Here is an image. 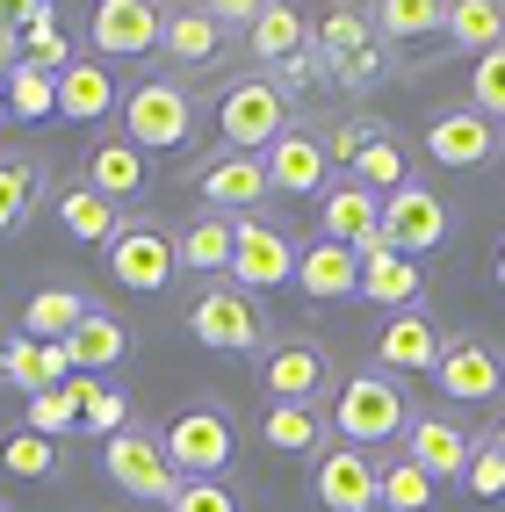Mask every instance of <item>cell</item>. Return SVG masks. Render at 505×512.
Returning a JSON list of instances; mask_svg holds the SVG:
<instances>
[{"mask_svg":"<svg viewBox=\"0 0 505 512\" xmlns=\"http://www.w3.org/2000/svg\"><path fill=\"white\" fill-rule=\"evenodd\" d=\"M325 426H332V440H347V448H383V440H404V426H412V397H404L397 375L354 368V375L332 383Z\"/></svg>","mask_w":505,"mask_h":512,"instance_id":"6da1fadb","label":"cell"},{"mask_svg":"<svg viewBox=\"0 0 505 512\" xmlns=\"http://www.w3.org/2000/svg\"><path fill=\"white\" fill-rule=\"evenodd\" d=\"M123 138L138 145L145 159L152 152H181L195 138V94L181 80H138V87H123Z\"/></svg>","mask_w":505,"mask_h":512,"instance_id":"7a4b0ae2","label":"cell"},{"mask_svg":"<svg viewBox=\"0 0 505 512\" xmlns=\"http://www.w3.org/2000/svg\"><path fill=\"white\" fill-rule=\"evenodd\" d=\"M188 332H195V347H210V354H260L267 347L260 296H246L239 282H202V296L188 303Z\"/></svg>","mask_w":505,"mask_h":512,"instance_id":"3957f363","label":"cell"},{"mask_svg":"<svg viewBox=\"0 0 505 512\" xmlns=\"http://www.w3.org/2000/svg\"><path fill=\"white\" fill-rule=\"evenodd\" d=\"M217 130H224V152H267L289 130V94L267 80V73H253V80H231L224 94H217Z\"/></svg>","mask_w":505,"mask_h":512,"instance_id":"277c9868","label":"cell"},{"mask_svg":"<svg viewBox=\"0 0 505 512\" xmlns=\"http://www.w3.org/2000/svg\"><path fill=\"white\" fill-rule=\"evenodd\" d=\"M166 462H174V476H224L231 455H239V426H231L224 404H188V412L166 419Z\"/></svg>","mask_w":505,"mask_h":512,"instance_id":"5b68a950","label":"cell"},{"mask_svg":"<svg viewBox=\"0 0 505 512\" xmlns=\"http://www.w3.org/2000/svg\"><path fill=\"white\" fill-rule=\"evenodd\" d=\"M101 260H109L116 289H130V296H159L166 282L181 275L174 231H159L152 217H123V224H116V238L101 246Z\"/></svg>","mask_w":505,"mask_h":512,"instance_id":"8992f818","label":"cell"},{"mask_svg":"<svg viewBox=\"0 0 505 512\" xmlns=\"http://www.w3.org/2000/svg\"><path fill=\"white\" fill-rule=\"evenodd\" d=\"M101 469L116 476V491L145 498V505H174V491H181L174 462H166V440L152 426H123L116 440H101Z\"/></svg>","mask_w":505,"mask_h":512,"instance_id":"52a82bcc","label":"cell"},{"mask_svg":"<svg viewBox=\"0 0 505 512\" xmlns=\"http://www.w3.org/2000/svg\"><path fill=\"white\" fill-rule=\"evenodd\" d=\"M448 231H455V210L433 188H397L383 195V246L404 253V260H426V253H441L448 246Z\"/></svg>","mask_w":505,"mask_h":512,"instance_id":"ba28073f","label":"cell"},{"mask_svg":"<svg viewBox=\"0 0 505 512\" xmlns=\"http://www.w3.org/2000/svg\"><path fill=\"white\" fill-rule=\"evenodd\" d=\"M433 383H441L448 404H498L505 397V354L491 347L484 332H448Z\"/></svg>","mask_w":505,"mask_h":512,"instance_id":"9c48e42d","label":"cell"},{"mask_svg":"<svg viewBox=\"0 0 505 512\" xmlns=\"http://www.w3.org/2000/svg\"><path fill=\"white\" fill-rule=\"evenodd\" d=\"M311 491L325 512H376L383 505V462L368 448H347V440H332V448L311 462Z\"/></svg>","mask_w":505,"mask_h":512,"instance_id":"30bf717a","label":"cell"},{"mask_svg":"<svg viewBox=\"0 0 505 512\" xmlns=\"http://www.w3.org/2000/svg\"><path fill=\"white\" fill-rule=\"evenodd\" d=\"M296 238L282 224H267V217H239V246H231V282H239L246 296H267V289H282L296 282Z\"/></svg>","mask_w":505,"mask_h":512,"instance_id":"8fae6325","label":"cell"},{"mask_svg":"<svg viewBox=\"0 0 505 512\" xmlns=\"http://www.w3.org/2000/svg\"><path fill=\"white\" fill-rule=\"evenodd\" d=\"M159 37H166V8H152V0H101L87 15V44H94L101 65L145 58V51H159Z\"/></svg>","mask_w":505,"mask_h":512,"instance_id":"7c38bea8","label":"cell"},{"mask_svg":"<svg viewBox=\"0 0 505 512\" xmlns=\"http://www.w3.org/2000/svg\"><path fill=\"white\" fill-rule=\"evenodd\" d=\"M260 390H267V404H318L332 390L325 347L318 339H275L267 361H260Z\"/></svg>","mask_w":505,"mask_h":512,"instance_id":"4fadbf2b","label":"cell"},{"mask_svg":"<svg viewBox=\"0 0 505 512\" xmlns=\"http://www.w3.org/2000/svg\"><path fill=\"white\" fill-rule=\"evenodd\" d=\"M318 238H332V246H347V253H376L383 246V195H368L354 174L332 181L318 195Z\"/></svg>","mask_w":505,"mask_h":512,"instance_id":"5bb4252c","label":"cell"},{"mask_svg":"<svg viewBox=\"0 0 505 512\" xmlns=\"http://www.w3.org/2000/svg\"><path fill=\"white\" fill-rule=\"evenodd\" d=\"M505 152V130L477 109H441L426 123V159L433 166H455V174H469V166H491Z\"/></svg>","mask_w":505,"mask_h":512,"instance_id":"9a60e30c","label":"cell"},{"mask_svg":"<svg viewBox=\"0 0 505 512\" xmlns=\"http://www.w3.org/2000/svg\"><path fill=\"white\" fill-rule=\"evenodd\" d=\"M195 195H202V210H217V217H260V202L275 188H267V166L253 152H217L195 174Z\"/></svg>","mask_w":505,"mask_h":512,"instance_id":"2e32d148","label":"cell"},{"mask_svg":"<svg viewBox=\"0 0 505 512\" xmlns=\"http://www.w3.org/2000/svg\"><path fill=\"white\" fill-rule=\"evenodd\" d=\"M260 166H267V188H275V195H325L332 188L325 138H318V130H303V123H289L282 138L260 152Z\"/></svg>","mask_w":505,"mask_h":512,"instance_id":"e0dca14e","label":"cell"},{"mask_svg":"<svg viewBox=\"0 0 505 512\" xmlns=\"http://www.w3.org/2000/svg\"><path fill=\"white\" fill-rule=\"evenodd\" d=\"M441 347H448V332L433 325L426 311H397L376 332V368L383 375H433V368H441Z\"/></svg>","mask_w":505,"mask_h":512,"instance_id":"ac0fdd59","label":"cell"},{"mask_svg":"<svg viewBox=\"0 0 505 512\" xmlns=\"http://www.w3.org/2000/svg\"><path fill=\"white\" fill-rule=\"evenodd\" d=\"M469 448H477V440H469L462 419H448V412H412V426H404V462H419L433 484H441V476H455V484H462Z\"/></svg>","mask_w":505,"mask_h":512,"instance_id":"d6986e66","label":"cell"},{"mask_svg":"<svg viewBox=\"0 0 505 512\" xmlns=\"http://www.w3.org/2000/svg\"><path fill=\"white\" fill-rule=\"evenodd\" d=\"M65 375H73V354H65V347H37L29 332L0 339V383H8V390L44 397V390H65Z\"/></svg>","mask_w":505,"mask_h":512,"instance_id":"ffe728a7","label":"cell"},{"mask_svg":"<svg viewBox=\"0 0 505 512\" xmlns=\"http://www.w3.org/2000/svg\"><path fill=\"white\" fill-rule=\"evenodd\" d=\"M116 101H123L116 65L73 58V65L58 73V116H65V123H101V116H116Z\"/></svg>","mask_w":505,"mask_h":512,"instance_id":"44dd1931","label":"cell"},{"mask_svg":"<svg viewBox=\"0 0 505 512\" xmlns=\"http://www.w3.org/2000/svg\"><path fill=\"white\" fill-rule=\"evenodd\" d=\"M296 289L311 303H347L361 296V253L332 246V238H311V246L296 253Z\"/></svg>","mask_w":505,"mask_h":512,"instance_id":"7402d4cb","label":"cell"},{"mask_svg":"<svg viewBox=\"0 0 505 512\" xmlns=\"http://www.w3.org/2000/svg\"><path fill=\"white\" fill-rule=\"evenodd\" d=\"M231 246H239V217H217V210H202L174 231V253L188 275H210V282H231Z\"/></svg>","mask_w":505,"mask_h":512,"instance_id":"603a6c76","label":"cell"},{"mask_svg":"<svg viewBox=\"0 0 505 512\" xmlns=\"http://www.w3.org/2000/svg\"><path fill=\"white\" fill-rule=\"evenodd\" d=\"M145 174H152V159L138 152L116 130V138H101L94 152H87V166H80V181L94 188V195H109V202H130V195H145Z\"/></svg>","mask_w":505,"mask_h":512,"instance_id":"cb8c5ba5","label":"cell"},{"mask_svg":"<svg viewBox=\"0 0 505 512\" xmlns=\"http://www.w3.org/2000/svg\"><path fill=\"white\" fill-rule=\"evenodd\" d=\"M361 296H368V303H390V318H397V311H419L426 267L404 260V253H390V246H376V253H361Z\"/></svg>","mask_w":505,"mask_h":512,"instance_id":"d4e9b609","label":"cell"},{"mask_svg":"<svg viewBox=\"0 0 505 512\" xmlns=\"http://www.w3.org/2000/svg\"><path fill=\"white\" fill-rule=\"evenodd\" d=\"M65 354H73V375H101V383H109V368L130 354V325L94 303V311L80 318V332L65 339Z\"/></svg>","mask_w":505,"mask_h":512,"instance_id":"484cf974","label":"cell"},{"mask_svg":"<svg viewBox=\"0 0 505 512\" xmlns=\"http://www.w3.org/2000/svg\"><path fill=\"white\" fill-rule=\"evenodd\" d=\"M224 37H231V29H224L210 8H166V37H159V51L174 58V65H217Z\"/></svg>","mask_w":505,"mask_h":512,"instance_id":"4316f807","label":"cell"},{"mask_svg":"<svg viewBox=\"0 0 505 512\" xmlns=\"http://www.w3.org/2000/svg\"><path fill=\"white\" fill-rule=\"evenodd\" d=\"M332 426H325V412H318V404H267V419H260V440H267V448H275V455H325L332 448V440H325Z\"/></svg>","mask_w":505,"mask_h":512,"instance_id":"83f0119b","label":"cell"},{"mask_svg":"<svg viewBox=\"0 0 505 512\" xmlns=\"http://www.w3.org/2000/svg\"><path fill=\"white\" fill-rule=\"evenodd\" d=\"M368 44H376V22H368V8H332V15L311 22V51H318V65H325V80L340 73L347 58H361Z\"/></svg>","mask_w":505,"mask_h":512,"instance_id":"f1b7e54d","label":"cell"},{"mask_svg":"<svg viewBox=\"0 0 505 512\" xmlns=\"http://www.w3.org/2000/svg\"><path fill=\"white\" fill-rule=\"evenodd\" d=\"M94 311V303L80 296V289H37L22 303V332L37 339V347H65V339L80 332V318Z\"/></svg>","mask_w":505,"mask_h":512,"instance_id":"f546056e","label":"cell"},{"mask_svg":"<svg viewBox=\"0 0 505 512\" xmlns=\"http://www.w3.org/2000/svg\"><path fill=\"white\" fill-rule=\"evenodd\" d=\"M246 51H253L260 65H289L296 51H311V22H303L289 0H267L260 22L246 29Z\"/></svg>","mask_w":505,"mask_h":512,"instance_id":"4dcf8cb0","label":"cell"},{"mask_svg":"<svg viewBox=\"0 0 505 512\" xmlns=\"http://www.w3.org/2000/svg\"><path fill=\"white\" fill-rule=\"evenodd\" d=\"M383 44H419V37H448V0H376L368 8Z\"/></svg>","mask_w":505,"mask_h":512,"instance_id":"1f68e13d","label":"cell"},{"mask_svg":"<svg viewBox=\"0 0 505 512\" xmlns=\"http://www.w3.org/2000/svg\"><path fill=\"white\" fill-rule=\"evenodd\" d=\"M58 224L73 231L80 246H109L123 217H116V202H109V195H94L87 181H58Z\"/></svg>","mask_w":505,"mask_h":512,"instance_id":"d6a6232c","label":"cell"},{"mask_svg":"<svg viewBox=\"0 0 505 512\" xmlns=\"http://www.w3.org/2000/svg\"><path fill=\"white\" fill-rule=\"evenodd\" d=\"M37 202H44V166L29 152H0V238L37 217Z\"/></svg>","mask_w":505,"mask_h":512,"instance_id":"836d02e7","label":"cell"},{"mask_svg":"<svg viewBox=\"0 0 505 512\" xmlns=\"http://www.w3.org/2000/svg\"><path fill=\"white\" fill-rule=\"evenodd\" d=\"M448 44L462 51H498L505 44V0H448Z\"/></svg>","mask_w":505,"mask_h":512,"instance_id":"e575fe53","label":"cell"},{"mask_svg":"<svg viewBox=\"0 0 505 512\" xmlns=\"http://www.w3.org/2000/svg\"><path fill=\"white\" fill-rule=\"evenodd\" d=\"M354 181H361L368 195H397V188H412V152H404L390 130H383V138L354 159Z\"/></svg>","mask_w":505,"mask_h":512,"instance_id":"d590c367","label":"cell"},{"mask_svg":"<svg viewBox=\"0 0 505 512\" xmlns=\"http://www.w3.org/2000/svg\"><path fill=\"white\" fill-rule=\"evenodd\" d=\"M0 94H8V116H22V123H37V116H51L58 109V73H44V65H15L8 80H0Z\"/></svg>","mask_w":505,"mask_h":512,"instance_id":"8d00e7d4","label":"cell"},{"mask_svg":"<svg viewBox=\"0 0 505 512\" xmlns=\"http://www.w3.org/2000/svg\"><path fill=\"white\" fill-rule=\"evenodd\" d=\"M0 476H29V484H44V476H58V440L15 426L8 440H0Z\"/></svg>","mask_w":505,"mask_h":512,"instance_id":"74e56055","label":"cell"},{"mask_svg":"<svg viewBox=\"0 0 505 512\" xmlns=\"http://www.w3.org/2000/svg\"><path fill=\"white\" fill-rule=\"evenodd\" d=\"M441 484L419 462H383V512H433Z\"/></svg>","mask_w":505,"mask_h":512,"instance_id":"f35d334b","label":"cell"},{"mask_svg":"<svg viewBox=\"0 0 505 512\" xmlns=\"http://www.w3.org/2000/svg\"><path fill=\"white\" fill-rule=\"evenodd\" d=\"M469 109L491 116V123H505V44L477 58V73H469Z\"/></svg>","mask_w":505,"mask_h":512,"instance_id":"ab89813d","label":"cell"},{"mask_svg":"<svg viewBox=\"0 0 505 512\" xmlns=\"http://www.w3.org/2000/svg\"><path fill=\"white\" fill-rule=\"evenodd\" d=\"M166 512H246V505H239V491H231L224 476H181V491H174Z\"/></svg>","mask_w":505,"mask_h":512,"instance_id":"60d3db41","label":"cell"},{"mask_svg":"<svg viewBox=\"0 0 505 512\" xmlns=\"http://www.w3.org/2000/svg\"><path fill=\"white\" fill-rule=\"evenodd\" d=\"M123 426H130V397H123L116 383H94L87 412H80V433H94V440H116Z\"/></svg>","mask_w":505,"mask_h":512,"instance_id":"b9f144b4","label":"cell"},{"mask_svg":"<svg viewBox=\"0 0 505 512\" xmlns=\"http://www.w3.org/2000/svg\"><path fill=\"white\" fill-rule=\"evenodd\" d=\"M462 491H469V498H484V505H498V498H505V455L491 448V440H477V448H469Z\"/></svg>","mask_w":505,"mask_h":512,"instance_id":"7bdbcfd3","label":"cell"},{"mask_svg":"<svg viewBox=\"0 0 505 512\" xmlns=\"http://www.w3.org/2000/svg\"><path fill=\"white\" fill-rule=\"evenodd\" d=\"M376 138H383V123H361V116H347V123H332V130H325V159L354 174V159H361L368 145H376Z\"/></svg>","mask_w":505,"mask_h":512,"instance_id":"ee69618b","label":"cell"},{"mask_svg":"<svg viewBox=\"0 0 505 512\" xmlns=\"http://www.w3.org/2000/svg\"><path fill=\"white\" fill-rule=\"evenodd\" d=\"M22 58L44 65V73H65V65H73V37H65L58 22H37V29H22Z\"/></svg>","mask_w":505,"mask_h":512,"instance_id":"f6af8a7d","label":"cell"},{"mask_svg":"<svg viewBox=\"0 0 505 512\" xmlns=\"http://www.w3.org/2000/svg\"><path fill=\"white\" fill-rule=\"evenodd\" d=\"M332 80H340L347 94H368V87H383V80H390V44L376 37V44L361 51V58H347V65H340V73H332Z\"/></svg>","mask_w":505,"mask_h":512,"instance_id":"bcb514c9","label":"cell"},{"mask_svg":"<svg viewBox=\"0 0 505 512\" xmlns=\"http://www.w3.org/2000/svg\"><path fill=\"white\" fill-rule=\"evenodd\" d=\"M267 80H275L282 94H303V87H318V80H325V65H318V51H296V58H289V65H275Z\"/></svg>","mask_w":505,"mask_h":512,"instance_id":"7dc6e473","label":"cell"},{"mask_svg":"<svg viewBox=\"0 0 505 512\" xmlns=\"http://www.w3.org/2000/svg\"><path fill=\"white\" fill-rule=\"evenodd\" d=\"M15 65H22V37H15V29H8V22H0V80H8V73H15Z\"/></svg>","mask_w":505,"mask_h":512,"instance_id":"c3c4849f","label":"cell"},{"mask_svg":"<svg viewBox=\"0 0 505 512\" xmlns=\"http://www.w3.org/2000/svg\"><path fill=\"white\" fill-rule=\"evenodd\" d=\"M484 440H491V448H498V455H505V412H498V419H491V433H484Z\"/></svg>","mask_w":505,"mask_h":512,"instance_id":"681fc988","label":"cell"},{"mask_svg":"<svg viewBox=\"0 0 505 512\" xmlns=\"http://www.w3.org/2000/svg\"><path fill=\"white\" fill-rule=\"evenodd\" d=\"M491 282H498V296H505V246H498V260H491Z\"/></svg>","mask_w":505,"mask_h":512,"instance_id":"f907efd6","label":"cell"},{"mask_svg":"<svg viewBox=\"0 0 505 512\" xmlns=\"http://www.w3.org/2000/svg\"><path fill=\"white\" fill-rule=\"evenodd\" d=\"M0 123H8V94H0Z\"/></svg>","mask_w":505,"mask_h":512,"instance_id":"816d5d0a","label":"cell"},{"mask_svg":"<svg viewBox=\"0 0 505 512\" xmlns=\"http://www.w3.org/2000/svg\"><path fill=\"white\" fill-rule=\"evenodd\" d=\"M0 512H8V505H0Z\"/></svg>","mask_w":505,"mask_h":512,"instance_id":"f5cc1de1","label":"cell"}]
</instances>
